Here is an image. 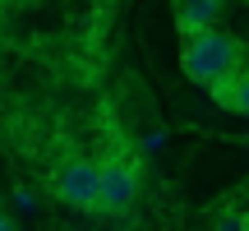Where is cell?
I'll return each mask as SVG.
<instances>
[{"label": "cell", "instance_id": "1", "mask_svg": "<svg viewBox=\"0 0 249 231\" xmlns=\"http://www.w3.org/2000/svg\"><path fill=\"white\" fill-rule=\"evenodd\" d=\"M235 65H245V42L235 33H226L222 23L185 33V42H180V70H185V79H194L198 88H208L213 79H222Z\"/></svg>", "mask_w": 249, "mask_h": 231}, {"label": "cell", "instance_id": "2", "mask_svg": "<svg viewBox=\"0 0 249 231\" xmlns=\"http://www.w3.org/2000/svg\"><path fill=\"white\" fill-rule=\"evenodd\" d=\"M134 199H139V171H134V157H116L97 162V204H92V213H107V217H124L134 208Z\"/></svg>", "mask_w": 249, "mask_h": 231}, {"label": "cell", "instance_id": "3", "mask_svg": "<svg viewBox=\"0 0 249 231\" xmlns=\"http://www.w3.org/2000/svg\"><path fill=\"white\" fill-rule=\"evenodd\" d=\"M55 199L79 208V213H92V204H97V162L83 157V153L65 157L60 171H55Z\"/></svg>", "mask_w": 249, "mask_h": 231}, {"label": "cell", "instance_id": "4", "mask_svg": "<svg viewBox=\"0 0 249 231\" xmlns=\"http://www.w3.org/2000/svg\"><path fill=\"white\" fill-rule=\"evenodd\" d=\"M208 93H213V102L222 111L245 116L249 111V74H245V65H235V70H226L222 79H213V83H208Z\"/></svg>", "mask_w": 249, "mask_h": 231}, {"label": "cell", "instance_id": "5", "mask_svg": "<svg viewBox=\"0 0 249 231\" xmlns=\"http://www.w3.org/2000/svg\"><path fill=\"white\" fill-rule=\"evenodd\" d=\"M222 9H226V0H176V28H180V37L222 23Z\"/></svg>", "mask_w": 249, "mask_h": 231}, {"label": "cell", "instance_id": "6", "mask_svg": "<svg viewBox=\"0 0 249 231\" xmlns=\"http://www.w3.org/2000/svg\"><path fill=\"white\" fill-rule=\"evenodd\" d=\"M222 231H240V213H226L222 217Z\"/></svg>", "mask_w": 249, "mask_h": 231}, {"label": "cell", "instance_id": "7", "mask_svg": "<svg viewBox=\"0 0 249 231\" xmlns=\"http://www.w3.org/2000/svg\"><path fill=\"white\" fill-rule=\"evenodd\" d=\"M0 231H18V227H14V222H9V217H5V213H0Z\"/></svg>", "mask_w": 249, "mask_h": 231}]
</instances>
